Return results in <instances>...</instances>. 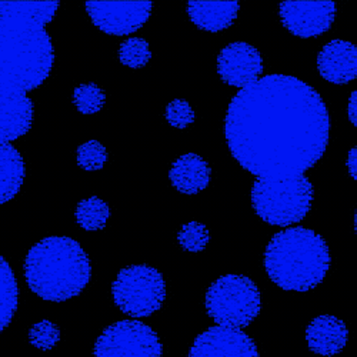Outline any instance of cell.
I'll return each instance as SVG.
<instances>
[{"mask_svg": "<svg viewBox=\"0 0 357 357\" xmlns=\"http://www.w3.org/2000/svg\"><path fill=\"white\" fill-rule=\"evenodd\" d=\"M24 162L10 143L0 146V203L10 202L20 190L24 181Z\"/></svg>", "mask_w": 357, "mask_h": 357, "instance_id": "cell-17", "label": "cell"}, {"mask_svg": "<svg viewBox=\"0 0 357 357\" xmlns=\"http://www.w3.org/2000/svg\"><path fill=\"white\" fill-rule=\"evenodd\" d=\"M329 135L320 95L289 75H267L242 89L225 119L230 155L257 178L303 174L323 158Z\"/></svg>", "mask_w": 357, "mask_h": 357, "instance_id": "cell-1", "label": "cell"}, {"mask_svg": "<svg viewBox=\"0 0 357 357\" xmlns=\"http://www.w3.org/2000/svg\"><path fill=\"white\" fill-rule=\"evenodd\" d=\"M113 301L132 317H149L166 301V282L155 267L135 264L122 269L112 286Z\"/></svg>", "mask_w": 357, "mask_h": 357, "instance_id": "cell-7", "label": "cell"}, {"mask_svg": "<svg viewBox=\"0 0 357 357\" xmlns=\"http://www.w3.org/2000/svg\"><path fill=\"white\" fill-rule=\"evenodd\" d=\"M212 169L204 159L195 153L177 158L169 172L172 186L183 195L193 196L203 192L211 183Z\"/></svg>", "mask_w": 357, "mask_h": 357, "instance_id": "cell-15", "label": "cell"}, {"mask_svg": "<svg viewBox=\"0 0 357 357\" xmlns=\"http://www.w3.org/2000/svg\"><path fill=\"white\" fill-rule=\"evenodd\" d=\"M119 59L132 69L143 68L152 59L151 43L142 38H130L119 47Z\"/></svg>", "mask_w": 357, "mask_h": 357, "instance_id": "cell-21", "label": "cell"}, {"mask_svg": "<svg viewBox=\"0 0 357 357\" xmlns=\"http://www.w3.org/2000/svg\"><path fill=\"white\" fill-rule=\"evenodd\" d=\"M61 340V331L50 320H42L29 331V342L40 350H52Z\"/></svg>", "mask_w": 357, "mask_h": 357, "instance_id": "cell-24", "label": "cell"}, {"mask_svg": "<svg viewBox=\"0 0 357 357\" xmlns=\"http://www.w3.org/2000/svg\"><path fill=\"white\" fill-rule=\"evenodd\" d=\"M189 357H259V350L239 327L218 324L196 337Z\"/></svg>", "mask_w": 357, "mask_h": 357, "instance_id": "cell-11", "label": "cell"}, {"mask_svg": "<svg viewBox=\"0 0 357 357\" xmlns=\"http://www.w3.org/2000/svg\"><path fill=\"white\" fill-rule=\"evenodd\" d=\"M31 290L46 302H65L80 294L92 278L91 259L72 237L50 236L24 259Z\"/></svg>", "mask_w": 357, "mask_h": 357, "instance_id": "cell-3", "label": "cell"}, {"mask_svg": "<svg viewBox=\"0 0 357 357\" xmlns=\"http://www.w3.org/2000/svg\"><path fill=\"white\" fill-rule=\"evenodd\" d=\"M0 282H2V306H0V329H6L17 310V282L6 259H0Z\"/></svg>", "mask_w": 357, "mask_h": 357, "instance_id": "cell-19", "label": "cell"}, {"mask_svg": "<svg viewBox=\"0 0 357 357\" xmlns=\"http://www.w3.org/2000/svg\"><path fill=\"white\" fill-rule=\"evenodd\" d=\"M57 2L0 3V142L10 143L33 123L29 92L42 86L54 63V49L46 27Z\"/></svg>", "mask_w": 357, "mask_h": 357, "instance_id": "cell-2", "label": "cell"}, {"mask_svg": "<svg viewBox=\"0 0 357 357\" xmlns=\"http://www.w3.org/2000/svg\"><path fill=\"white\" fill-rule=\"evenodd\" d=\"M73 103L83 114H96L106 106V93L96 83H82L75 89Z\"/></svg>", "mask_w": 357, "mask_h": 357, "instance_id": "cell-20", "label": "cell"}, {"mask_svg": "<svg viewBox=\"0 0 357 357\" xmlns=\"http://www.w3.org/2000/svg\"><path fill=\"white\" fill-rule=\"evenodd\" d=\"M346 167L349 174L357 182V144L350 149V152L346 159Z\"/></svg>", "mask_w": 357, "mask_h": 357, "instance_id": "cell-26", "label": "cell"}, {"mask_svg": "<svg viewBox=\"0 0 357 357\" xmlns=\"http://www.w3.org/2000/svg\"><path fill=\"white\" fill-rule=\"evenodd\" d=\"M110 218V209L102 199L92 196L82 200L76 207V222L86 231L105 229Z\"/></svg>", "mask_w": 357, "mask_h": 357, "instance_id": "cell-18", "label": "cell"}, {"mask_svg": "<svg viewBox=\"0 0 357 357\" xmlns=\"http://www.w3.org/2000/svg\"><path fill=\"white\" fill-rule=\"evenodd\" d=\"M354 233H356V236H357V211H356V213H354Z\"/></svg>", "mask_w": 357, "mask_h": 357, "instance_id": "cell-28", "label": "cell"}, {"mask_svg": "<svg viewBox=\"0 0 357 357\" xmlns=\"http://www.w3.org/2000/svg\"><path fill=\"white\" fill-rule=\"evenodd\" d=\"M167 123L174 129H185L195 122V112L192 106L183 99L172 100L165 110Z\"/></svg>", "mask_w": 357, "mask_h": 357, "instance_id": "cell-25", "label": "cell"}, {"mask_svg": "<svg viewBox=\"0 0 357 357\" xmlns=\"http://www.w3.org/2000/svg\"><path fill=\"white\" fill-rule=\"evenodd\" d=\"M331 252L312 229L289 227L279 231L264 252V271L275 284L290 291L317 287L331 269Z\"/></svg>", "mask_w": 357, "mask_h": 357, "instance_id": "cell-4", "label": "cell"}, {"mask_svg": "<svg viewBox=\"0 0 357 357\" xmlns=\"http://www.w3.org/2000/svg\"><path fill=\"white\" fill-rule=\"evenodd\" d=\"M314 190L305 174L259 177L252 188L256 215L267 225L290 226L303 220L312 209Z\"/></svg>", "mask_w": 357, "mask_h": 357, "instance_id": "cell-5", "label": "cell"}, {"mask_svg": "<svg viewBox=\"0 0 357 357\" xmlns=\"http://www.w3.org/2000/svg\"><path fill=\"white\" fill-rule=\"evenodd\" d=\"M279 15L287 31L297 38H316L331 29L337 15V3L329 0L320 2H284Z\"/></svg>", "mask_w": 357, "mask_h": 357, "instance_id": "cell-10", "label": "cell"}, {"mask_svg": "<svg viewBox=\"0 0 357 357\" xmlns=\"http://www.w3.org/2000/svg\"><path fill=\"white\" fill-rule=\"evenodd\" d=\"M84 9L102 32L112 36H126L137 32L153 10L152 2H86Z\"/></svg>", "mask_w": 357, "mask_h": 357, "instance_id": "cell-9", "label": "cell"}, {"mask_svg": "<svg viewBox=\"0 0 357 357\" xmlns=\"http://www.w3.org/2000/svg\"><path fill=\"white\" fill-rule=\"evenodd\" d=\"M239 2H188V13L195 26L202 31L218 33L227 29L239 15Z\"/></svg>", "mask_w": 357, "mask_h": 357, "instance_id": "cell-16", "label": "cell"}, {"mask_svg": "<svg viewBox=\"0 0 357 357\" xmlns=\"http://www.w3.org/2000/svg\"><path fill=\"white\" fill-rule=\"evenodd\" d=\"M204 307L218 324L243 329L260 313V291L246 276L226 275L206 291Z\"/></svg>", "mask_w": 357, "mask_h": 357, "instance_id": "cell-6", "label": "cell"}, {"mask_svg": "<svg viewBox=\"0 0 357 357\" xmlns=\"http://www.w3.org/2000/svg\"><path fill=\"white\" fill-rule=\"evenodd\" d=\"M347 326L339 317L321 314L313 319L306 331V340L310 350L319 356L339 354L347 344Z\"/></svg>", "mask_w": 357, "mask_h": 357, "instance_id": "cell-14", "label": "cell"}, {"mask_svg": "<svg viewBox=\"0 0 357 357\" xmlns=\"http://www.w3.org/2000/svg\"><path fill=\"white\" fill-rule=\"evenodd\" d=\"M93 357H163V346L152 327L139 320H121L98 337Z\"/></svg>", "mask_w": 357, "mask_h": 357, "instance_id": "cell-8", "label": "cell"}, {"mask_svg": "<svg viewBox=\"0 0 357 357\" xmlns=\"http://www.w3.org/2000/svg\"><path fill=\"white\" fill-rule=\"evenodd\" d=\"M218 73L227 84L242 91L260 79L263 73L261 54L249 43H230L218 56Z\"/></svg>", "mask_w": 357, "mask_h": 357, "instance_id": "cell-12", "label": "cell"}, {"mask_svg": "<svg viewBox=\"0 0 357 357\" xmlns=\"http://www.w3.org/2000/svg\"><path fill=\"white\" fill-rule=\"evenodd\" d=\"M320 76L335 84H346L357 77V47L349 40L327 42L319 53Z\"/></svg>", "mask_w": 357, "mask_h": 357, "instance_id": "cell-13", "label": "cell"}, {"mask_svg": "<svg viewBox=\"0 0 357 357\" xmlns=\"http://www.w3.org/2000/svg\"><path fill=\"white\" fill-rule=\"evenodd\" d=\"M211 242V233L207 227L196 220L182 226L177 233V243L186 252L199 253L206 249Z\"/></svg>", "mask_w": 357, "mask_h": 357, "instance_id": "cell-22", "label": "cell"}, {"mask_svg": "<svg viewBox=\"0 0 357 357\" xmlns=\"http://www.w3.org/2000/svg\"><path fill=\"white\" fill-rule=\"evenodd\" d=\"M347 114L351 125L357 129V89L351 93L349 99V107H347Z\"/></svg>", "mask_w": 357, "mask_h": 357, "instance_id": "cell-27", "label": "cell"}, {"mask_svg": "<svg viewBox=\"0 0 357 357\" xmlns=\"http://www.w3.org/2000/svg\"><path fill=\"white\" fill-rule=\"evenodd\" d=\"M109 155L106 147L98 140H87L77 149V165L87 172H98L107 163Z\"/></svg>", "mask_w": 357, "mask_h": 357, "instance_id": "cell-23", "label": "cell"}]
</instances>
